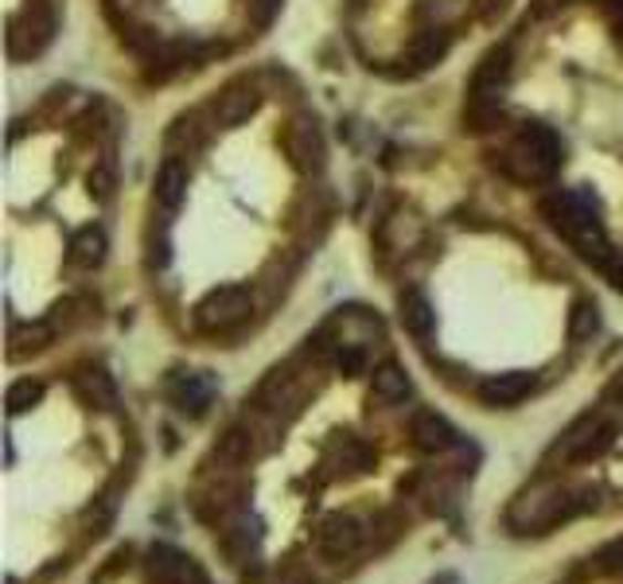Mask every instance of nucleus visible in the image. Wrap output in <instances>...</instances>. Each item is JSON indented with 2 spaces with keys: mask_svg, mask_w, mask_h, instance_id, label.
<instances>
[{
  "mask_svg": "<svg viewBox=\"0 0 623 584\" xmlns=\"http://www.w3.org/2000/svg\"><path fill=\"white\" fill-rule=\"evenodd\" d=\"M168 402L188 417H203L207 405L214 402V382L203 371H176L168 379Z\"/></svg>",
  "mask_w": 623,
  "mask_h": 584,
  "instance_id": "9d476101",
  "label": "nucleus"
},
{
  "mask_svg": "<svg viewBox=\"0 0 623 584\" xmlns=\"http://www.w3.org/2000/svg\"><path fill=\"white\" fill-rule=\"evenodd\" d=\"M78 394H83V402L94 405V410H114L117 405V386L106 371H86L83 379H78Z\"/></svg>",
  "mask_w": 623,
  "mask_h": 584,
  "instance_id": "4be33fe9",
  "label": "nucleus"
},
{
  "mask_svg": "<svg viewBox=\"0 0 623 584\" xmlns=\"http://www.w3.org/2000/svg\"><path fill=\"white\" fill-rule=\"evenodd\" d=\"M534 394V374L526 371H510V374H495L479 386V402L492 405V410H510L522 397Z\"/></svg>",
  "mask_w": 623,
  "mask_h": 584,
  "instance_id": "ddd939ff",
  "label": "nucleus"
},
{
  "mask_svg": "<svg viewBox=\"0 0 623 584\" xmlns=\"http://www.w3.org/2000/svg\"><path fill=\"white\" fill-rule=\"evenodd\" d=\"M257 542H262V534H257V522L250 519V514L230 519L226 530L219 534V545H222V553H226L230 565H246V561L257 553Z\"/></svg>",
  "mask_w": 623,
  "mask_h": 584,
  "instance_id": "2eb2a0df",
  "label": "nucleus"
},
{
  "mask_svg": "<svg viewBox=\"0 0 623 584\" xmlns=\"http://www.w3.org/2000/svg\"><path fill=\"white\" fill-rule=\"evenodd\" d=\"M596 569L608 576H623V538H615V542H608L604 550L596 553Z\"/></svg>",
  "mask_w": 623,
  "mask_h": 584,
  "instance_id": "bb28decb",
  "label": "nucleus"
},
{
  "mask_svg": "<svg viewBox=\"0 0 623 584\" xmlns=\"http://www.w3.org/2000/svg\"><path fill=\"white\" fill-rule=\"evenodd\" d=\"M510 83V47H495L484 55V63L476 66L472 86H467V106L464 121L476 132L492 129L503 114V91Z\"/></svg>",
  "mask_w": 623,
  "mask_h": 584,
  "instance_id": "7ed1b4c3",
  "label": "nucleus"
},
{
  "mask_svg": "<svg viewBox=\"0 0 623 584\" xmlns=\"http://www.w3.org/2000/svg\"><path fill=\"white\" fill-rule=\"evenodd\" d=\"M168 257H172V249H168V234H160V238H148V269H165Z\"/></svg>",
  "mask_w": 623,
  "mask_h": 584,
  "instance_id": "c85d7f7f",
  "label": "nucleus"
},
{
  "mask_svg": "<svg viewBox=\"0 0 623 584\" xmlns=\"http://www.w3.org/2000/svg\"><path fill=\"white\" fill-rule=\"evenodd\" d=\"M257 106H262L257 86L250 83V78H234V83H226L219 94H214L211 121L222 125V129H239V125H246L250 117L257 114Z\"/></svg>",
  "mask_w": 623,
  "mask_h": 584,
  "instance_id": "1a4fd4ad",
  "label": "nucleus"
},
{
  "mask_svg": "<svg viewBox=\"0 0 623 584\" xmlns=\"http://www.w3.org/2000/svg\"><path fill=\"white\" fill-rule=\"evenodd\" d=\"M541 219H546L584 262L596 265V269H608V262H612L615 254L604 238L596 199H592L589 191H569V188L550 191V195L541 199Z\"/></svg>",
  "mask_w": 623,
  "mask_h": 584,
  "instance_id": "f257e3e1",
  "label": "nucleus"
},
{
  "mask_svg": "<svg viewBox=\"0 0 623 584\" xmlns=\"http://www.w3.org/2000/svg\"><path fill=\"white\" fill-rule=\"evenodd\" d=\"M492 164L499 168L507 180L526 183V188H538V183H550L561 172L566 157H561V140L553 129L530 121L518 129V137L510 145H503L499 152H492Z\"/></svg>",
  "mask_w": 623,
  "mask_h": 584,
  "instance_id": "f03ea898",
  "label": "nucleus"
},
{
  "mask_svg": "<svg viewBox=\"0 0 623 584\" xmlns=\"http://www.w3.org/2000/svg\"><path fill=\"white\" fill-rule=\"evenodd\" d=\"M203 140H207V125H203V114H180L172 121V129H168V137H165V149H168V157L172 160H180V157H191V152H199L203 149Z\"/></svg>",
  "mask_w": 623,
  "mask_h": 584,
  "instance_id": "f3484780",
  "label": "nucleus"
},
{
  "mask_svg": "<svg viewBox=\"0 0 623 584\" xmlns=\"http://www.w3.org/2000/svg\"><path fill=\"white\" fill-rule=\"evenodd\" d=\"M281 145H285V157L296 172L312 176L320 172L324 160H328V145H324V132L320 125L312 121V117H293L281 132Z\"/></svg>",
  "mask_w": 623,
  "mask_h": 584,
  "instance_id": "6e6552de",
  "label": "nucleus"
},
{
  "mask_svg": "<svg viewBox=\"0 0 623 584\" xmlns=\"http://www.w3.org/2000/svg\"><path fill=\"white\" fill-rule=\"evenodd\" d=\"M444 51H448V32H441V28H429V32H421L418 40H413V47H410V63H413L410 75H418V71H429L433 63H441Z\"/></svg>",
  "mask_w": 623,
  "mask_h": 584,
  "instance_id": "412c9836",
  "label": "nucleus"
},
{
  "mask_svg": "<svg viewBox=\"0 0 623 584\" xmlns=\"http://www.w3.org/2000/svg\"><path fill=\"white\" fill-rule=\"evenodd\" d=\"M413 440H418L421 453L436 456V453H452V448L460 445V433L441 417V413L421 410L418 417H413Z\"/></svg>",
  "mask_w": 623,
  "mask_h": 584,
  "instance_id": "4468645a",
  "label": "nucleus"
},
{
  "mask_svg": "<svg viewBox=\"0 0 623 584\" xmlns=\"http://www.w3.org/2000/svg\"><path fill=\"white\" fill-rule=\"evenodd\" d=\"M148 581L152 584H203V573L188 553L172 545H152L148 550Z\"/></svg>",
  "mask_w": 623,
  "mask_h": 584,
  "instance_id": "9b49d317",
  "label": "nucleus"
},
{
  "mask_svg": "<svg viewBox=\"0 0 623 584\" xmlns=\"http://www.w3.org/2000/svg\"><path fill=\"white\" fill-rule=\"evenodd\" d=\"M336 367L347 374V379H355V374L367 371V351H362L359 343H339V351H336Z\"/></svg>",
  "mask_w": 623,
  "mask_h": 584,
  "instance_id": "a878e982",
  "label": "nucleus"
},
{
  "mask_svg": "<svg viewBox=\"0 0 623 584\" xmlns=\"http://www.w3.org/2000/svg\"><path fill=\"white\" fill-rule=\"evenodd\" d=\"M250 308H254V300H250V288L219 285L196 305V328L207 331V336H222V331L239 328V323L250 316Z\"/></svg>",
  "mask_w": 623,
  "mask_h": 584,
  "instance_id": "423d86ee",
  "label": "nucleus"
},
{
  "mask_svg": "<svg viewBox=\"0 0 623 584\" xmlns=\"http://www.w3.org/2000/svg\"><path fill=\"white\" fill-rule=\"evenodd\" d=\"M410 394H413L410 374H405L398 362H382V367L374 371V397H378V402L398 405V402H405Z\"/></svg>",
  "mask_w": 623,
  "mask_h": 584,
  "instance_id": "aec40b11",
  "label": "nucleus"
},
{
  "mask_svg": "<svg viewBox=\"0 0 623 584\" xmlns=\"http://www.w3.org/2000/svg\"><path fill=\"white\" fill-rule=\"evenodd\" d=\"M114 183H117L114 164H109V160H102V164L91 172V191H94L98 199H109V195H114Z\"/></svg>",
  "mask_w": 623,
  "mask_h": 584,
  "instance_id": "cd10ccee",
  "label": "nucleus"
},
{
  "mask_svg": "<svg viewBox=\"0 0 623 584\" xmlns=\"http://www.w3.org/2000/svg\"><path fill=\"white\" fill-rule=\"evenodd\" d=\"M71 262L83 265V269H98V265L106 262V231H102V226H83V231H74Z\"/></svg>",
  "mask_w": 623,
  "mask_h": 584,
  "instance_id": "6ab92c4d",
  "label": "nucleus"
},
{
  "mask_svg": "<svg viewBox=\"0 0 623 584\" xmlns=\"http://www.w3.org/2000/svg\"><path fill=\"white\" fill-rule=\"evenodd\" d=\"M596 331H600L596 300H577V305L569 308V339H573V343H589Z\"/></svg>",
  "mask_w": 623,
  "mask_h": 584,
  "instance_id": "b1692460",
  "label": "nucleus"
},
{
  "mask_svg": "<svg viewBox=\"0 0 623 584\" xmlns=\"http://www.w3.org/2000/svg\"><path fill=\"white\" fill-rule=\"evenodd\" d=\"M281 0H250V20H254L257 28H265L273 17H277Z\"/></svg>",
  "mask_w": 623,
  "mask_h": 584,
  "instance_id": "c756f323",
  "label": "nucleus"
},
{
  "mask_svg": "<svg viewBox=\"0 0 623 584\" xmlns=\"http://www.w3.org/2000/svg\"><path fill=\"white\" fill-rule=\"evenodd\" d=\"M320 553L331 561H347L351 553H359L362 545V522L351 519V514H328L320 527Z\"/></svg>",
  "mask_w": 623,
  "mask_h": 584,
  "instance_id": "f8f14e48",
  "label": "nucleus"
},
{
  "mask_svg": "<svg viewBox=\"0 0 623 584\" xmlns=\"http://www.w3.org/2000/svg\"><path fill=\"white\" fill-rule=\"evenodd\" d=\"M620 425L604 417V410H589L553 440V448L546 453V464H589L600 460L608 448L615 445Z\"/></svg>",
  "mask_w": 623,
  "mask_h": 584,
  "instance_id": "20e7f679",
  "label": "nucleus"
},
{
  "mask_svg": "<svg viewBox=\"0 0 623 584\" xmlns=\"http://www.w3.org/2000/svg\"><path fill=\"white\" fill-rule=\"evenodd\" d=\"M569 4H577V0H538V4H534V20H541V17H553V12L569 9Z\"/></svg>",
  "mask_w": 623,
  "mask_h": 584,
  "instance_id": "7c9ffc66",
  "label": "nucleus"
},
{
  "mask_svg": "<svg viewBox=\"0 0 623 584\" xmlns=\"http://www.w3.org/2000/svg\"><path fill=\"white\" fill-rule=\"evenodd\" d=\"M398 316H402V328L410 331L418 343H425V339H433L436 331V312L433 305H429L425 293H418V288H405L402 300H398Z\"/></svg>",
  "mask_w": 623,
  "mask_h": 584,
  "instance_id": "dca6fc26",
  "label": "nucleus"
},
{
  "mask_svg": "<svg viewBox=\"0 0 623 584\" xmlns=\"http://www.w3.org/2000/svg\"><path fill=\"white\" fill-rule=\"evenodd\" d=\"M596 507V487H566V491H550L546 499L530 502L526 519H510L518 534H546V530L561 527V522L581 519L584 510Z\"/></svg>",
  "mask_w": 623,
  "mask_h": 584,
  "instance_id": "39448f33",
  "label": "nucleus"
},
{
  "mask_svg": "<svg viewBox=\"0 0 623 584\" xmlns=\"http://www.w3.org/2000/svg\"><path fill=\"white\" fill-rule=\"evenodd\" d=\"M604 273H608V280H612L615 288H623V254H615L612 262H608Z\"/></svg>",
  "mask_w": 623,
  "mask_h": 584,
  "instance_id": "2f4dec72",
  "label": "nucleus"
},
{
  "mask_svg": "<svg viewBox=\"0 0 623 584\" xmlns=\"http://www.w3.org/2000/svg\"><path fill=\"white\" fill-rule=\"evenodd\" d=\"M183 195H188V172H183L180 160L168 157L165 164H160V172H156L152 199L160 211H176V206L183 203Z\"/></svg>",
  "mask_w": 623,
  "mask_h": 584,
  "instance_id": "a211bd4d",
  "label": "nucleus"
},
{
  "mask_svg": "<svg viewBox=\"0 0 623 584\" xmlns=\"http://www.w3.org/2000/svg\"><path fill=\"white\" fill-rule=\"evenodd\" d=\"M55 28H59L55 4H51V0H32L28 12L12 24V32H9V55L12 59L40 55V51L51 43V35H55Z\"/></svg>",
  "mask_w": 623,
  "mask_h": 584,
  "instance_id": "0eeeda50",
  "label": "nucleus"
},
{
  "mask_svg": "<svg viewBox=\"0 0 623 584\" xmlns=\"http://www.w3.org/2000/svg\"><path fill=\"white\" fill-rule=\"evenodd\" d=\"M51 339H55V328L51 323H12V336H9V354L17 359V354L24 351H40V347H47Z\"/></svg>",
  "mask_w": 623,
  "mask_h": 584,
  "instance_id": "5701e85b",
  "label": "nucleus"
},
{
  "mask_svg": "<svg viewBox=\"0 0 623 584\" xmlns=\"http://www.w3.org/2000/svg\"><path fill=\"white\" fill-rule=\"evenodd\" d=\"M40 397H43V382H35V379H20V382H12L9 386V413L12 417H20V413H28L32 405H40Z\"/></svg>",
  "mask_w": 623,
  "mask_h": 584,
  "instance_id": "393cba45",
  "label": "nucleus"
}]
</instances>
